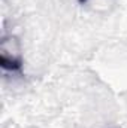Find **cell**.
Masks as SVG:
<instances>
[{
  "mask_svg": "<svg viewBox=\"0 0 127 128\" xmlns=\"http://www.w3.org/2000/svg\"><path fill=\"white\" fill-rule=\"evenodd\" d=\"M21 61V48L15 37H6L2 42V64L3 67L15 68Z\"/></svg>",
  "mask_w": 127,
  "mask_h": 128,
  "instance_id": "cell-1",
  "label": "cell"
}]
</instances>
